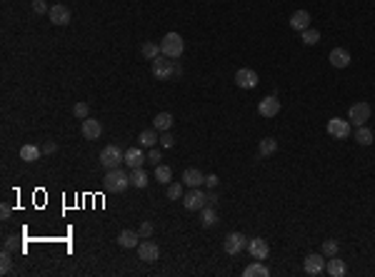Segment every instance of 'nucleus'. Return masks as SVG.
I'll return each mask as SVG.
<instances>
[{
	"label": "nucleus",
	"instance_id": "42",
	"mask_svg": "<svg viewBox=\"0 0 375 277\" xmlns=\"http://www.w3.org/2000/svg\"><path fill=\"white\" fill-rule=\"evenodd\" d=\"M40 148H43V155H53V152L58 150V145L53 143V140H48V143H43Z\"/></svg>",
	"mask_w": 375,
	"mask_h": 277
},
{
	"label": "nucleus",
	"instance_id": "21",
	"mask_svg": "<svg viewBox=\"0 0 375 277\" xmlns=\"http://www.w3.org/2000/svg\"><path fill=\"white\" fill-rule=\"evenodd\" d=\"M325 272H328L330 277H343L345 272H348V267H345V262L338 260V255H335V258L325 260Z\"/></svg>",
	"mask_w": 375,
	"mask_h": 277
},
{
	"label": "nucleus",
	"instance_id": "38",
	"mask_svg": "<svg viewBox=\"0 0 375 277\" xmlns=\"http://www.w3.org/2000/svg\"><path fill=\"white\" fill-rule=\"evenodd\" d=\"M15 247H18V238H15V235H8V238L3 240V250H8V252H15Z\"/></svg>",
	"mask_w": 375,
	"mask_h": 277
},
{
	"label": "nucleus",
	"instance_id": "2",
	"mask_svg": "<svg viewBox=\"0 0 375 277\" xmlns=\"http://www.w3.org/2000/svg\"><path fill=\"white\" fill-rule=\"evenodd\" d=\"M160 50H163L165 57L178 60V57L183 55V50H185V43H183V37L178 35V33H168V35L160 40Z\"/></svg>",
	"mask_w": 375,
	"mask_h": 277
},
{
	"label": "nucleus",
	"instance_id": "28",
	"mask_svg": "<svg viewBox=\"0 0 375 277\" xmlns=\"http://www.w3.org/2000/svg\"><path fill=\"white\" fill-rule=\"evenodd\" d=\"M200 225H203V227H213V225H218V212L213 210V205H205V207L200 210Z\"/></svg>",
	"mask_w": 375,
	"mask_h": 277
},
{
	"label": "nucleus",
	"instance_id": "14",
	"mask_svg": "<svg viewBox=\"0 0 375 277\" xmlns=\"http://www.w3.org/2000/svg\"><path fill=\"white\" fill-rule=\"evenodd\" d=\"M48 18H50L53 25H68V23L73 20V13H70L68 5H53L50 13H48Z\"/></svg>",
	"mask_w": 375,
	"mask_h": 277
},
{
	"label": "nucleus",
	"instance_id": "10",
	"mask_svg": "<svg viewBox=\"0 0 375 277\" xmlns=\"http://www.w3.org/2000/svg\"><path fill=\"white\" fill-rule=\"evenodd\" d=\"M138 258L150 265V262H155V260L160 258V247H158L155 242L150 240V238H145V240L138 245Z\"/></svg>",
	"mask_w": 375,
	"mask_h": 277
},
{
	"label": "nucleus",
	"instance_id": "26",
	"mask_svg": "<svg viewBox=\"0 0 375 277\" xmlns=\"http://www.w3.org/2000/svg\"><path fill=\"white\" fill-rule=\"evenodd\" d=\"M275 150H278V140L275 137H262L260 145H258V155L260 157H270V155H275Z\"/></svg>",
	"mask_w": 375,
	"mask_h": 277
},
{
	"label": "nucleus",
	"instance_id": "3",
	"mask_svg": "<svg viewBox=\"0 0 375 277\" xmlns=\"http://www.w3.org/2000/svg\"><path fill=\"white\" fill-rule=\"evenodd\" d=\"M120 163H125V152L118 148V145H105L100 150V165L105 170H113V167H120Z\"/></svg>",
	"mask_w": 375,
	"mask_h": 277
},
{
	"label": "nucleus",
	"instance_id": "6",
	"mask_svg": "<svg viewBox=\"0 0 375 277\" xmlns=\"http://www.w3.org/2000/svg\"><path fill=\"white\" fill-rule=\"evenodd\" d=\"M353 132V123L350 120H340V117H333L328 120V135L335 137V140H348Z\"/></svg>",
	"mask_w": 375,
	"mask_h": 277
},
{
	"label": "nucleus",
	"instance_id": "40",
	"mask_svg": "<svg viewBox=\"0 0 375 277\" xmlns=\"http://www.w3.org/2000/svg\"><path fill=\"white\" fill-rule=\"evenodd\" d=\"M160 160H163V155H160V150L150 148V152H148V163H153V165H160Z\"/></svg>",
	"mask_w": 375,
	"mask_h": 277
},
{
	"label": "nucleus",
	"instance_id": "32",
	"mask_svg": "<svg viewBox=\"0 0 375 277\" xmlns=\"http://www.w3.org/2000/svg\"><path fill=\"white\" fill-rule=\"evenodd\" d=\"M0 272L3 275L13 272V252H8V250H3V255H0Z\"/></svg>",
	"mask_w": 375,
	"mask_h": 277
},
{
	"label": "nucleus",
	"instance_id": "27",
	"mask_svg": "<svg viewBox=\"0 0 375 277\" xmlns=\"http://www.w3.org/2000/svg\"><path fill=\"white\" fill-rule=\"evenodd\" d=\"M40 155H43V148H38V145H23L20 148V160H25V163H35V160H40Z\"/></svg>",
	"mask_w": 375,
	"mask_h": 277
},
{
	"label": "nucleus",
	"instance_id": "15",
	"mask_svg": "<svg viewBox=\"0 0 375 277\" xmlns=\"http://www.w3.org/2000/svg\"><path fill=\"white\" fill-rule=\"evenodd\" d=\"M148 160V155L143 152V148H138V145H133V148L125 150V165L135 170V167H143V163Z\"/></svg>",
	"mask_w": 375,
	"mask_h": 277
},
{
	"label": "nucleus",
	"instance_id": "45",
	"mask_svg": "<svg viewBox=\"0 0 375 277\" xmlns=\"http://www.w3.org/2000/svg\"><path fill=\"white\" fill-rule=\"evenodd\" d=\"M208 195V205H215L218 203V195H215V190H213V192H205Z\"/></svg>",
	"mask_w": 375,
	"mask_h": 277
},
{
	"label": "nucleus",
	"instance_id": "22",
	"mask_svg": "<svg viewBox=\"0 0 375 277\" xmlns=\"http://www.w3.org/2000/svg\"><path fill=\"white\" fill-rule=\"evenodd\" d=\"M148 183H150V175L143 170V167H135V170H130V185H133V187L143 190V187H148Z\"/></svg>",
	"mask_w": 375,
	"mask_h": 277
},
{
	"label": "nucleus",
	"instance_id": "36",
	"mask_svg": "<svg viewBox=\"0 0 375 277\" xmlns=\"http://www.w3.org/2000/svg\"><path fill=\"white\" fill-rule=\"evenodd\" d=\"M165 195H168L170 200H180V197H183V185H180V183H170L168 190H165Z\"/></svg>",
	"mask_w": 375,
	"mask_h": 277
},
{
	"label": "nucleus",
	"instance_id": "16",
	"mask_svg": "<svg viewBox=\"0 0 375 277\" xmlns=\"http://www.w3.org/2000/svg\"><path fill=\"white\" fill-rule=\"evenodd\" d=\"M328 60H330V65H333V68L343 70V68H348V65H350V60H353V57H350V53H348L345 48H333Z\"/></svg>",
	"mask_w": 375,
	"mask_h": 277
},
{
	"label": "nucleus",
	"instance_id": "44",
	"mask_svg": "<svg viewBox=\"0 0 375 277\" xmlns=\"http://www.w3.org/2000/svg\"><path fill=\"white\" fill-rule=\"evenodd\" d=\"M205 187L215 190L218 187V175H205Z\"/></svg>",
	"mask_w": 375,
	"mask_h": 277
},
{
	"label": "nucleus",
	"instance_id": "31",
	"mask_svg": "<svg viewBox=\"0 0 375 277\" xmlns=\"http://www.w3.org/2000/svg\"><path fill=\"white\" fill-rule=\"evenodd\" d=\"M140 53L145 60H155L158 55H163V50H160V45H155V43H143V48H140Z\"/></svg>",
	"mask_w": 375,
	"mask_h": 277
},
{
	"label": "nucleus",
	"instance_id": "9",
	"mask_svg": "<svg viewBox=\"0 0 375 277\" xmlns=\"http://www.w3.org/2000/svg\"><path fill=\"white\" fill-rule=\"evenodd\" d=\"M245 247H248V238L243 232H230L223 242V250L228 255H238V252H243Z\"/></svg>",
	"mask_w": 375,
	"mask_h": 277
},
{
	"label": "nucleus",
	"instance_id": "17",
	"mask_svg": "<svg viewBox=\"0 0 375 277\" xmlns=\"http://www.w3.org/2000/svg\"><path fill=\"white\" fill-rule=\"evenodd\" d=\"M103 135V125H100V120H95V117H85L83 120V137L85 140H98Z\"/></svg>",
	"mask_w": 375,
	"mask_h": 277
},
{
	"label": "nucleus",
	"instance_id": "35",
	"mask_svg": "<svg viewBox=\"0 0 375 277\" xmlns=\"http://www.w3.org/2000/svg\"><path fill=\"white\" fill-rule=\"evenodd\" d=\"M73 115L78 117V120L90 117V105H88V103H75V105H73Z\"/></svg>",
	"mask_w": 375,
	"mask_h": 277
},
{
	"label": "nucleus",
	"instance_id": "8",
	"mask_svg": "<svg viewBox=\"0 0 375 277\" xmlns=\"http://www.w3.org/2000/svg\"><path fill=\"white\" fill-rule=\"evenodd\" d=\"M303 270H305V275H310V277H318L325 272V255L320 252V255H308V258L303 260Z\"/></svg>",
	"mask_w": 375,
	"mask_h": 277
},
{
	"label": "nucleus",
	"instance_id": "5",
	"mask_svg": "<svg viewBox=\"0 0 375 277\" xmlns=\"http://www.w3.org/2000/svg\"><path fill=\"white\" fill-rule=\"evenodd\" d=\"M183 205H185V210H190V212H200L208 205V195L200 187H190V192L183 195Z\"/></svg>",
	"mask_w": 375,
	"mask_h": 277
},
{
	"label": "nucleus",
	"instance_id": "11",
	"mask_svg": "<svg viewBox=\"0 0 375 277\" xmlns=\"http://www.w3.org/2000/svg\"><path fill=\"white\" fill-rule=\"evenodd\" d=\"M258 83H260V80H258V73L250 70V68H240V70L235 73V85L243 88V90H253Z\"/></svg>",
	"mask_w": 375,
	"mask_h": 277
},
{
	"label": "nucleus",
	"instance_id": "41",
	"mask_svg": "<svg viewBox=\"0 0 375 277\" xmlns=\"http://www.w3.org/2000/svg\"><path fill=\"white\" fill-rule=\"evenodd\" d=\"M10 215H13V207L8 203L0 205V220H10Z\"/></svg>",
	"mask_w": 375,
	"mask_h": 277
},
{
	"label": "nucleus",
	"instance_id": "4",
	"mask_svg": "<svg viewBox=\"0 0 375 277\" xmlns=\"http://www.w3.org/2000/svg\"><path fill=\"white\" fill-rule=\"evenodd\" d=\"M370 115H373V108H370V103L360 100V103H355V105L348 110V120H350L355 128H360V125H365V123L370 120Z\"/></svg>",
	"mask_w": 375,
	"mask_h": 277
},
{
	"label": "nucleus",
	"instance_id": "23",
	"mask_svg": "<svg viewBox=\"0 0 375 277\" xmlns=\"http://www.w3.org/2000/svg\"><path fill=\"white\" fill-rule=\"evenodd\" d=\"M153 128L158 130V132H170V128H173V115L170 112H158L155 120H153Z\"/></svg>",
	"mask_w": 375,
	"mask_h": 277
},
{
	"label": "nucleus",
	"instance_id": "34",
	"mask_svg": "<svg viewBox=\"0 0 375 277\" xmlns=\"http://www.w3.org/2000/svg\"><path fill=\"white\" fill-rule=\"evenodd\" d=\"M338 250H340L338 240H325V242H323V247H320V252H323L325 258H335Z\"/></svg>",
	"mask_w": 375,
	"mask_h": 277
},
{
	"label": "nucleus",
	"instance_id": "7",
	"mask_svg": "<svg viewBox=\"0 0 375 277\" xmlns=\"http://www.w3.org/2000/svg\"><path fill=\"white\" fill-rule=\"evenodd\" d=\"M175 73V65H173V60L165 55H158L153 60V77L155 80H170Z\"/></svg>",
	"mask_w": 375,
	"mask_h": 277
},
{
	"label": "nucleus",
	"instance_id": "30",
	"mask_svg": "<svg viewBox=\"0 0 375 277\" xmlns=\"http://www.w3.org/2000/svg\"><path fill=\"white\" fill-rule=\"evenodd\" d=\"M170 177H173V170H170L168 165H155V183L160 185H170Z\"/></svg>",
	"mask_w": 375,
	"mask_h": 277
},
{
	"label": "nucleus",
	"instance_id": "43",
	"mask_svg": "<svg viewBox=\"0 0 375 277\" xmlns=\"http://www.w3.org/2000/svg\"><path fill=\"white\" fill-rule=\"evenodd\" d=\"M173 143H175V140H173L170 132H163V135H160V145H163V148H173Z\"/></svg>",
	"mask_w": 375,
	"mask_h": 277
},
{
	"label": "nucleus",
	"instance_id": "18",
	"mask_svg": "<svg viewBox=\"0 0 375 277\" xmlns=\"http://www.w3.org/2000/svg\"><path fill=\"white\" fill-rule=\"evenodd\" d=\"M183 185H188V187H203L205 185V175L198 167H188L183 172Z\"/></svg>",
	"mask_w": 375,
	"mask_h": 277
},
{
	"label": "nucleus",
	"instance_id": "29",
	"mask_svg": "<svg viewBox=\"0 0 375 277\" xmlns=\"http://www.w3.org/2000/svg\"><path fill=\"white\" fill-rule=\"evenodd\" d=\"M355 143L358 145H373V130L365 128V125H360V128H355Z\"/></svg>",
	"mask_w": 375,
	"mask_h": 277
},
{
	"label": "nucleus",
	"instance_id": "37",
	"mask_svg": "<svg viewBox=\"0 0 375 277\" xmlns=\"http://www.w3.org/2000/svg\"><path fill=\"white\" fill-rule=\"evenodd\" d=\"M138 235H140V240H145V238H153V222H140V227H138Z\"/></svg>",
	"mask_w": 375,
	"mask_h": 277
},
{
	"label": "nucleus",
	"instance_id": "12",
	"mask_svg": "<svg viewBox=\"0 0 375 277\" xmlns=\"http://www.w3.org/2000/svg\"><path fill=\"white\" fill-rule=\"evenodd\" d=\"M278 112H280V100L275 95H268V97H262L258 103V115L260 117H275Z\"/></svg>",
	"mask_w": 375,
	"mask_h": 277
},
{
	"label": "nucleus",
	"instance_id": "1",
	"mask_svg": "<svg viewBox=\"0 0 375 277\" xmlns=\"http://www.w3.org/2000/svg\"><path fill=\"white\" fill-rule=\"evenodd\" d=\"M103 185H105L108 192L120 195V192H125V190L130 187V175H128L125 170H120V167H113V170H108V175H105Z\"/></svg>",
	"mask_w": 375,
	"mask_h": 277
},
{
	"label": "nucleus",
	"instance_id": "39",
	"mask_svg": "<svg viewBox=\"0 0 375 277\" xmlns=\"http://www.w3.org/2000/svg\"><path fill=\"white\" fill-rule=\"evenodd\" d=\"M33 10H35V15H45V13H50V8L45 5V0H33Z\"/></svg>",
	"mask_w": 375,
	"mask_h": 277
},
{
	"label": "nucleus",
	"instance_id": "19",
	"mask_svg": "<svg viewBox=\"0 0 375 277\" xmlns=\"http://www.w3.org/2000/svg\"><path fill=\"white\" fill-rule=\"evenodd\" d=\"M290 28L298 30V33L308 30V28H310V13H308V10H295V13L290 15Z\"/></svg>",
	"mask_w": 375,
	"mask_h": 277
},
{
	"label": "nucleus",
	"instance_id": "20",
	"mask_svg": "<svg viewBox=\"0 0 375 277\" xmlns=\"http://www.w3.org/2000/svg\"><path fill=\"white\" fill-rule=\"evenodd\" d=\"M140 235L135 232V230H123V232H118V238H115V242L120 245V247H125V250H133V247H138L140 245Z\"/></svg>",
	"mask_w": 375,
	"mask_h": 277
},
{
	"label": "nucleus",
	"instance_id": "25",
	"mask_svg": "<svg viewBox=\"0 0 375 277\" xmlns=\"http://www.w3.org/2000/svg\"><path fill=\"white\" fill-rule=\"evenodd\" d=\"M160 137H158V130L150 128V130H143L140 135H138V143H140V148H155V143H158Z\"/></svg>",
	"mask_w": 375,
	"mask_h": 277
},
{
	"label": "nucleus",
	"instance_id": "46",
	"mask_svg": "<svg viewBox=\"0 0 375 277\" xmlns=\"http://www.w3.org/2000/svg\"><path fill=\"white\" fill-rule=\"evenodd\" d=\"M180 75H183V68H180V65H175V73H173V77H180Z\"/></svg>",
	"mask_w": 375,
	"mask_h": 277
},
{
	"label": "nucleus",
	"instance_id": "33",
	"mask_svg": "<svg viewBox=\"0 0 375 277\" xmlns=\"http://www.w3.org/2000/svg\"><path fill=\"white\" fill-rule=\"evenodd\" d=\"M300 37H303V43H305V45H318V43H320V33L315 30V28H308V30H303V33H300Z\"/></svg>",
	"mask_w": 375,
	"mask_h": 277
},
{
	"label": "nucleus",
	"instance_id": "13",
	"mask_svg": "<svg viewBox=\"0 0 375 277\" xmlns=\"http://www.w3.org/2000/svg\"><path fill=\"white\" fill-rule=\"evenodd\" d=\"M248 252L253 255V260H268L270 245H268V240H262V238H253V240H248Z\"/></svg>",
	"mask_w": 375,
	"mask_h": 277
},
{
	"label": "nucleus",
	"instance_id": "24",
	"mask_svg": "<svg viewBox=\"0 0 375 277\" xmlns=\"http://www.w3.org/2000/svg\"><path fill=\"white\" fill-rule=\"evenodd\" d=\"M243 275H245V277H270V270H268V267L262 265L260 260H255L253 265H248V267H245Z\"/></svg>",
	"mask_w": 375,
	"mask_h": 277
}]
</instances>
